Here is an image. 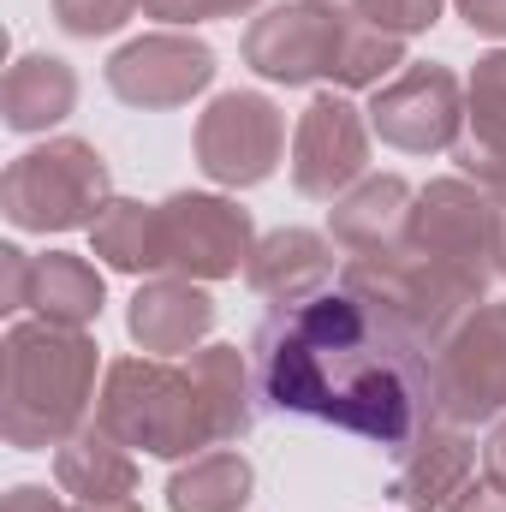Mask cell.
<instances>
[{"label":"cell","mask_w":506,"mask_h":512,"mask_svg":"<svg viewBox=\"0 0 506 512\" xmlns=\"http://www.w3.org/2000/svg\"><path fill=\"white\" fill-rule=\"evenodd\" d=\"M251 364L256 393L280 417L328 423L393 459L441 423L429 352L346 286H328L304 304H280L256 328Z\"/></svg>","instance_id":"6da1fadb"},{"label":"cell","mask_w":506,"mask_h":512,"mask_svg":"<svg viewBox=\"0 0 506 512\" xmlns=\"http://www.w3.org/2000/svg\"><path fill=\"white\" fill-rule=\"evenodd\" d=\"M102 346L90 328L12 322L0 340V435L18 453L66 447L96 405Z\"/></svg>","instance_id":"7a4b0ae2"},{"label":"cell","mask_w":506,"mask_h":512,"mask_svg":"<svg viewBox=\"0 0 506 512\" xmlns=\"http://www.w3.org/2000/svg\"><path fill=\"white\" fill-rule=\"evenodd\" d=\"M96 429H108L120 447L149 459H197L209 447H227L221 417L191 364L173 358H114L96 393Z\"/></svg>","instance_id":"3957f363"},{"label":"cell","mask_w":506,"mask_h":512,"mask_svg":"<svg viewBox=\"0 0 506 512\" xmlns=\"http://www.w3.org/2000/svg\"><path fill=\"white\" fill-rule=\"evenodd\" d=\"M114 203V173L96 143L48 137L24 149L0 179V215L18 233H78L96 227Z\"/></svg>","instance_id":"277c9868"},{"label":"cell","mask_w":506,"mask_h":512,"mask_svg":"<svg viewBox=\"0 0 506 512\" xmlns=\"http://www.w3.org/2000/svg\"><path fill=\"white\" fill-rule=\"evenodd\" d=\"M340 286L358 292V298H370L381 316H393L423 352H435L483 304L477 286H465L459 274H447L441 262L417 256L411 245H393V251H376V256H346Z\"/></svg>","instance_id":"5b68a950"},{"label":"cell","mask_w":506,"mask_h":512,"mask_svg":"<svg viewBox=\"0 0 506 512\" xmlns=\"http://www.w3.org/2000/svg\"><path fill=\"white\" fill-rule=\"evenodd\" d=\"M399 245L441 262L447 274H459L465 286H477L489 298V280H495V203H489V191L465 173L429 179L411 203Z\"/></svg>","instance_id":"8992f818"},{"label":"cell","mask_w":506,"mask_h":512,"mask_svg":"<svg viewBox=\"0 0 506 512\" xmlns=\"http://www.w3.org/2000/svg\"><path fill=\"white\" fill-rule=\"evenodd\" d=\"M435 411L441 423H501L506 417V304L483 298L435 352Z\"/></svg>","instance_id":"52a82bcc"},{"label":"cell","mask_w":506,"mask_h":512,"mask_svg":"<svg viewBox=\"0 0 506 512\" xmlns=\"http://www.w3.org/2000/svg\"><path fill=\"white\" fill-rule=\"evenodd\" d=\"M161 215V274L179 280H233L256 251L251 209H239L233 197L215 191H173L167 203H155Z\"/></svg>","instance_id":"ba28073f"},{"label":"cell","mask_w":506,"mask_h":512,"mask_svg":"<svg viewBox=\"0 0 506 512\" xmlns=\"http://www.w3.org/2000/svg\"><path fill=\"white\" fill-rule=\"evenodd\" d=\"M191 149L215 185L251 191L262 179H274V167L286 161V114L262 90H227L197 114Z\"/></svg>","instance_id":"9c48e42d"},{"label":"cell","mask_w":506,"mask_h":512,"mask_svg":"<svg viewBox=\"0 0 506 512\" xmlns=\"http://www.w3.org/2000/svg\"><path fill=\"white\" fill-rule=\"evenodd\" d=\"M370 131L399 155H441L465 137V84L441 60H411L399 78L370 90Z\"/></svg>","instance_id":"30bf717a"},{"label":"cell","mask_w":506,"mask_h":512,"mask_svg":"<svg viewBox=\"0 0 506 512\" xmlns=\"http://www.w3.org/2000/svg\"><path fill=\"white\" fill-rule=\"evenodd\" d=\"M340 36L346 18L334 6L316 0H280L262 6L245 30V66L268 84L286 90H310V84H334V60H340Z\"/></svg>","instance_id":"8fae6325"},{"label":"cell","mask_w":506,"mask_h":512,"mask_svg":"<svg viewBox=\"0 0 506 512\" xmlns=\"http://www.w3.org/2000/svg\"><path fill=\"white\" fill-rule=\"evenodd\" d=\"M215 48L203 36H179V30H155V36H137L126 48H114V60L102 66L108 90L143 108V114H167V108H185L191 96H203L215 84Z\"/></svg>","instance_id":"7c38bea8"},{"label":"cell","mask_w":506,"mask_h":512,"mask_svg":"<svg viewBox=\"0 0 506 512\" xmlns=\"http://www.w3.org/2000/svg\"><path fill=\"white\" fill-rule=\"evenodd\" d=\"M370 114L352 108L346 96H316L298 131H292V185L310 203H334L346 197L364 173H370Z\"/></svg>","instance_id":"4fadbf2b"},{"label":"cell","mask_w":506,"mask_h":512,"mask_svg":"<svg viewBox=\"0 0 506 512\" xmlns=\"http://www.w3.org/2000/svg\"><path fill=\"white\" fill-rule=\"evenodd\" d=\"M126 334L143 358H191L215 334V298L209 286L179 280V274L137 280L126 304Z\"/></svg>","instance_id":"5bb4252c"},{"label":"cell","mask_w":506,"mask_h":512,"mask_svg":"<svg viewBox=\"0 0 506 512\" xmlns=\"http://www.w3.org/2000/svg\"><path fill=\"white\" fill-rule=\"evenodd\" d=\"M453 161L483 191H506V48L477 54L465 78V137L453 143Z\"/></svg>","instance_id":"9a60e30c"},{"label":"cell","mask_w":506,"mask_h":512,"mask_svg":"<svg viewBox=\"0 0 506 512\" xmlns=\"http://www.w3.org/2000/svg\"><path fill=\"white\" fill-rule=\"evenodd\" d=\"M477 471V447L459 423H435L429 435L411 441V453H399V471L387 483V501L399 512H441Z\"/></svg>","instance_id":"2e32d148"},{"label":"cell","mask_w":506,"mask_h":512,"mask_svg":"<svg viewBox=\"0 0 506 512\" xmlns=\"http://www.w3.org/2000/svg\"><path fill=\"white\" fill-rule=\"evenodd\" d=\"M245 280L274 310L280 304H304V298L334 286V239L310 233V227H280V233L256 239L251 262H245Z\"/></svg>","instance_id":"e0dca14e"},{"label":"cell","mask_w":506,"mask_h":512,"mask_svg":"<svg viewBox=\"0 0 506 512\" xmlns=\"http://www.w3.org/2000/svg\"><path fill=\"white\" fill-rule=\"evenodd\" d=\"M411 203H417V191H411L399 173H364L346 197H334V209H328V239L346 256L393 251V245L405 239Z\"/></svg>","instance_id":"ac0fdd59"},{"label":"cell","mask_w":506,"mask_h":512,"mask_svg":"<svg viewBox=\"0 0 506 512\" xmlns=\"http://www.w3.org/2000/svg\"><path fill=\"white\" fill-rule=\"evenodd\" d=\"M54 483L78 507L126 501V495H137V459H131V447H120L108 429L84 423L66 447H54Z\"/></svg>","instance_id":"d6986e66"},{"label":"cell","mask_w":506,"mask_h":512,"mask_svg":"<svg viewBox=\"0 0 506 512\" xmlns=\"http://www.w3.org/2000/svg\"><path fill=\"white\" fill-rule=\"evenodd\" d=\"M78 108V72L60 60V54H24L6 66V84H0V120L6 131H48L60 126L66 114Z\"/></svg>","instance_id":"ffe728a7"},{"label":"cell","mask_w":506,"mask_h":512,"mask_svg":"<svg viewBox=\"0 0 506 512\" xmlns=\"http://www.w3.org/2000/svg\"><path fill=\"white\" fill-rule=\"evenodd\" d=\"M108 304V280L90 256L72 251H42L30 256V310L42 322H60V328H90Z\"/></svg>","instance_id":"44dd1931"},{"label":"cell","mask_w":506,"mask_h":512,"mask_svg":"<svg viewBox=\"0 0 506 512\" xmlns=\"http://www.w3.org/2000/svg\"><path fill=\"white\" fill-rule=\"evenodd\" d=\"M256 489V471L245 453L233 447H209L197 459H185L167 477V512H245Z\"/></svg>","instance_id":"7402d4cb"},{"label":"cell","mask_w":506,"mask_h":512,"mask_svg":"<svg viewBox=\"0 0 506 512\" xmlns=\"http://www.w3.org/2000/svg\"><path fill=\"white\" fill-rule=\"evenodd\" d=\"M90 245L102 256V268L114 274H161V215L155 203H131V197H114L108 215L90 227Z\"/></svg>","instance_id":"603a6c76"},{"label":"cell","mask_w":506,"mask_h":512,"mask_svg":"<svg viewBox=\"0 0 506 512\" xmlns=\"http://www.w3.org/2000/svg\"><path fill=\"white\" fill-rule=\"evenodd\" d=\"M405 60V36H387L364 18H346L340 36V60H334V90H381L387 78H399Z\"/></svg>","instance_id":"cb8c5ba5"},{"label":"cell","mask_w":506,"mask_h":512,"mask_svg":"<svg viewBox=\"0 0 506 512\" xmlns=\"http://www.w3.org/2000/svg\"><path fill=\"white\" fill-rule=\"evenodd\" d=\"M137 6H143V0H54L48 12H54V24H60L66 36H78V42H96V36H114V30H126Z\"/></svg>","instance_id":"d4e9b609"},{"label":"cell","mask_w":506,"mask_h":512,"mask_svg":"<svg viewBox=\"0 0 506 512\" xmlns=\"http://www.w3.org/2000/svg\"><path fill=\"white\" fill-rule=\"evenodd\" d=\"M447 0H364V24H376L387 36H423L441 24Z\"/></svg>","instance_id":"484cf974"},{"label":"cell","mask_w":506,"mask_h":512,"mask_svg":"<svg viewBox=\"0 0 506 512\" xmlns=\"http://www.w3.org/2000/svg\"><path fill=\"white\" fill-rule=\"evenodd\" d=\"M262 0H143V18H161L173 30H191V24H209V18H239Z\"/></svg>","instance_id":"4316f807"},{"label":"cell","mask_w":506,"mask_h":512,"mask_svg":"<svg viewBox=\"0 0 506 512\" xmlns=\"http://www.w3.org/2000/svg\"><path fill=\"white\" fill-rule=\"evenodd\" d=\"M0 310H30V251L0 245Z\"/></svg>","instance_id":"83f0119b"},{"label":"cell","mask_w":506,"mask_h":512,"mask_svg":"<svg viewBox=\"0 0 506 512\" xmlns=\"http://www.w3.org/2000/svg\"><path fill=\"white\" fill-rule=\"evenodd\" d=\"M0 512H78V501H60V495H48L42 483H12L6 501H0Z\"/></svg>","instance_id":"f1b7e54d"},{"label":"cell","mask_w":506,"mask_h":512,"mask_svg":"<svg viewBox=\"0 0 506 512\" xmlns=\"http://www.w3.org/2000/svg\"><path fill=\"white\" fill-rule=\"evenodd\" d=\"M453 12H459L477 36H495V42H506V0H453Z\"/></svg>","instance_id":"f546056e"},{"label":"cell","mask_w":506,"mask_h":512,"mask_svg":"<svg viewBox=\"0 0 506 512\" xmlns=\"http://www.w3.org/2000/svg\"><path fill=\"white\" fill-rule=\"evenodd\" d=\"M441 512H506V495L489 483V477H483V483H465V489H459V495H453Z\"/></svg>","instance_id":"4dcf8cb0"},{"label":"cell","mask_w":506,"mask_h":512,"mask_svg":"<svg viewBox=\"0 0 506 512\" xmlns=\"http://www.w3.org/2000/svg\"><path fill=\"white\" fill-rule=\"evenodd\" d=\"M483 477L506 495V417L489 429V441H483Z\"/></svg>","instance_id":"1f68e13d"},{"label":"cell","mask_w":506,"mask_h":512,"mask_svg":"<svg viewBox=\"0 0 506 512\" xmlns=\"http://www.w3.org/2000/svg\"><path fill=\"white\" fill-rule=\"evenodd\" d=\"M495 203V274L506 280V191H489Z\"/></svg>","instance_id":"d6a6232c"},{"label":"cell","mask_w":506,"mask_h":512,"mask_svg":"<svg viewBox=\"0 0 506 512\" xmlns=\"http://www.w3.org/2000/svg\"><path fill=\"white\" fill-rule=\"evenodd\" d=\"M316 6H334L340 18H364V0H316Z\"/></svg>","instance_id":"836d02e7"},{"label":"cell","mask_w":506,"mask_h":512,"mask_svg":"<svg viewBox=\"0 0 506 512\" xmlns=\"http://www.w3.org/2000/svg\"><path fill=\"white\" fill-rule=\"evenodd\" d=\"M78 512H143V507H137V495H126V501H102V507H78Z\"/></svg>","instance_id":"e575fe53"}]
</instances>
